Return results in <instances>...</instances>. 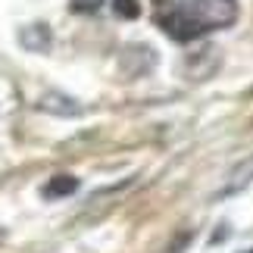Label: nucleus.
<instances>
[{
    "label": "nucleus",
    "instance_id": "nucleus-1",
    "mask_svg": "<svg viewBox=\"0 0 253 253\" xmlns=\"http://www.w3.org/2000/svg\"><path fill=\"white\" fill-rule=\"evenodd\" d=\"M235 19L238 0H157V22L172 41H197Z\"/></svg>",
    "mask_w": 253,
    "mask_h": 253
},
{
    "label": "nucleus",
    "instance_id": "nucleus-2",
    "mask_svg": "<svg viewBox=\"0 0 253 253\" xmlns=\"http://www.w3.org/2000/svg\"><path fill=\"white\" fill-rule=\"evenodd\" d=\"M38 106L44 113H56V116H75L79 113V103H72V97H63V94H47V97H41Z\"/></svg>",
    "mask_w": 253,
    "mask_h": 253
},
{
    "label": "nucleus",
    "instance_id": "nucleus-3",
    "mask_svg": "<svg viewBox=\"0 0 253 253\" xmlns=\"http://www.w3.org/2000/svg\"><path fill=\"white\" fill-rule=\"evenodd\" d=\"M79 191V178H72V175H53L50 181L44 184V197H66V194H75Z\"/></svg>",
    "mask_w": 253,
    "mask_h": 253
},
{
    "label": "nucleus",
    "instance_id": "nucleus-4",
    "mask_svg": "<svg viewBox=\"0 0 253 253\" xmlns=\"http://www.w3.org/2000/svg\"><path fill=\"white\" fill-rule=\"evenodd\" d=\"M22 44L28 47V50H47V47H50V32H47V25L22 28Z\"/></svg>",
    "mask_w": 253,
    "mask_h": 253
},
{
    "label": "nucleus",
    "instance_id": "nucleus-5",
    "mask_svg": "<svg viewBox=\"0 0 253 253\" xmlns=\"http://www.w3.org/2000/svg\"><path fill=\"white\" fill-rule=\"evenodd\" d=\"M100 6V0H72V9L75 13H94Z\"/></svg>",
    "mask_w": 253,
    "mask_h": 253
},
{
    "label": "nucleus",
    "instance_id": "nucleus-6",
    "mask_svg": "<svg viewBox=\"0 0 253 253\" xmlns=\"http://www.w3.org/2000/svg\"><path fill=\"white\" fill-rule=\"evenodd\" d=\"M116 9H119L122 16H138V3H134V0H116Z\"/></svg>",
    "mask_w": 253,
    "mask_h": 253
}]
</instances>
